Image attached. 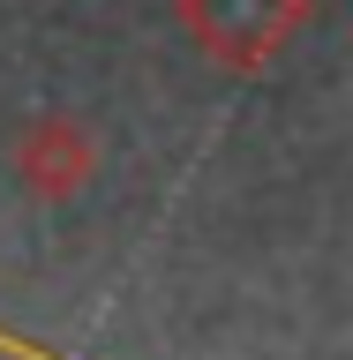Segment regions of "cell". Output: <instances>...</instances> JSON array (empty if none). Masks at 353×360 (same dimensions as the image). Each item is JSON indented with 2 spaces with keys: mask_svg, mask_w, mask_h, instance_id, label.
Here are the masks:
<instances>
[{
  "mask_svg": "<svg viewBox=\"0 0 353 360\" xmlns=\"http://www.w3.org/2000/svg\"><path fill=\"white\" fill-rule=\"evenodd\" d=\"M196 30L233 60H264L271 45L301 22V0H188Z\"/></svg>",
  "mask_w": 353,
  "mask_h": 360,
  "instance_id": "obj_1",
  "label": "cell"
},
{
  "mask_svg": "<svg viewBox=\"0 0 353 360\" xmlns=\"http://www.w3.org/2000/svg\"><path fill=\"white\" fill-rule=\"evenodd\" d=\"M90 150L75 143V128H61V120H45L38 135H30V150H23V173H30V188L38 195H68V180H83Z\"/></svg>",
  "mask_w": 353,
  "mask_h": 360,
  "instance_id": "obj_2",
  "label": "cell"
}]
</instances>
